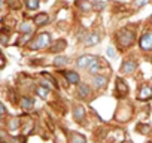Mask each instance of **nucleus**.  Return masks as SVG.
I'll use <instances>...</instances> for the list:
<instances>
[{
    "label": "nucleus",
    "mask_w": 152,
    "mask_h": 143,
    "mask_svg": "<svg viewBox=\"0 0 152 143\" xmlns=\"http://www.w3.org/2000/svg\"><path fill=\"white\" fill-rule=\"evenodd\" d=\"M97 58H99V57H96V55H88V54L81 55L78 60H76V67H78V69H87V70H88V67H90Z\"/></svg>",
    "instance_id": "3"
},
{
    "label": "nucleus",
    "mask_w": 152,
    "mask_h": 143,
    "mask_svg": "<svg viewBox=\"0 0 152 143\" xmlns=\"http://www.w3.org/2000/svg\"><path fill=\"white\" fill-rule=\"evenodd\" d=\"M67 63H69V58H67V57H63V55L55 57V60H54V64H55L57 67H63V66H66Z\"/></svg>",
    "instance_id": "21"
},
{
    "label": "nucleus",
    "mask_w": 152,
    "mask_h": 143,
    "mask_svg": "<svg viewBox=\"0 0 152 143\" xmlns=\"http://www.w3.org/2000/svg\"><path fill=\"white\" fill-rule=\"evenodd\" d=\"M70 143H87V139L79 133H70Z\"/></svg>",
    "instance_id": "16"
},
{
    "label": "nucleus",
    "mask_w": 152,
    "mask_h": 143,
    "mask_svg": "<svg viewBox=\"0 0 152 143\" xmlns=\"http://www.w3.org/2000/svg\"><path fill=\"white\" fill-rule=\"evenodd\" d=\"M78 94H79L81 97H84V98H88V97L91 96V88H90V85H88V84H79V85H78Z\"/></svg>",
    "instance_id": "12"
},
{
    "label": "nucleus",
    "mask_w": 152,
    "mask_h": 143,
    "mask_svg": "<svg viewBox=\"0 0 152 143\" xmlns=\"http://www.w3.org/2000/svg\"><path fill=\"white\" fill-rule=\"evenodd\" d=\"M136 67H137L136 61H133V60H125V61L122 63V66H121V73H124V75L133 73V72H136Z\"/></svg>",
    "instance_id": "6"
},
{
    "label": "nucleus",
    "mask_w": 152,
    "mask_h": 143,
    "mask_svg": "<svg viewBox=\"0 0 152 143\" xmlns=\"http://www.w3.org/2000/svg\"><path fill=\"white\" fill-rule=\"evenodd\" d=\"M49 45H51V34L49 33H40L33 42L28 43V48L33 49V51H37V49L48 48Z\"/></svg>",
    "instance_id": "1"
},
{
    "label": "nucleus",
    "mask_w": 152,
    "mask_h": 143,
    "mask_svg": "<svg viewBox=\"0 0 152 143\" xmlns=\"http://www.w3.org/2000/svg\"><path fill=\"white\" fill-rule=\"evenodd\" d=\"M85 118V110L81 104H75L73 106V119L76 122H81L82 119Z\"/></svg>",
    "instance_id": "9"
},
{
    "label": "nucleus",
    "mask_w": 152,
    "mask_h": 143,
    "mask_svg": "<svg viewBox=\"0 0 152 143\" xmlns=\"http://www.w3.org/2000/svg\"><path fill=\"white\" fill-rule=\"evenodd\" d=\"M63 75H64L66 81H67L69 84H72V85H78V84H79V81H81L79 75L76 73V72H73V70H69V72H63Z\"/></svg>",
    "instance_id": "7"
},
{
    "label": "nucleus",
    "mask_w": 152,
    "mask_h": 143,
    "mask_svg": "<svg viewBox=\"0 0 152 143\" xmlns=\"http://www.w3.org/2000/svg\"><path fill=\"white\" fill-rule=\"evenodd\" d=\"M66 46H67L66 40L60 39V40L54 45V48H51V51H52V52H61V51H64V49H66Z\"/></svg>",
    "instance_id": "18"
},
{
    "label": "nucleus",
    "mask_w": 152,
    "mask_h": 143,
    "mask_svg": "<svg viewBox=\"0 0 152 143\" xmlns=\"http://www.w3.org/2000/svg\"><path fill=\"white\" fill-rule=\"evenodd\" d=\"M5 113H6V107H5L3 103H0V116H3Z\"/></svg>",
    "instance_id": "28"
},
{
    "label": "nucleus",
    "mask_w": 152,
    "mask_h": 143,
    "mask_svg": "<svg viewBox=\"0 0 152 143\" xmlns=\"http://www.w3.org/2000/svg\"><path fill=\"white\" fill-rule=\"evenodd\" d=\"M36 94H37L39 97H42V98H46L48 94H49V90H46V88H43V87L40 85V87L36 88Z\"/></svg>",
    "instance_id": "23"
},
{
    "label": "nucleus",
    "mask_w": 152,
    "mask_h": 143,
    "mask_svg": "<svg viewBox=\"0 0 152 143\" xmlns=\"http://www.w3.org/2000/svg\"><path fill=\"white\" fill-rule=\"evenodd\" d=\"M34 106V100L33 98H28V97H24L21 100V107L23 109H31Z\"/></svg>",
    "instance_id": "20"
},
{
    "label": "nucleus",
    "mask_w": 152,
    "mask_h": 143,
    "mask_svg": "<svg viewBox=\"0 0 152 143\" xmlns=\"http://www.w3.org/2000/svg\"><path fill=\"white\" fill-rule=\"evenodd\" d=\"M88 73L90 75H94V76H97V75H100L102 73V66H100V61H99V58L88 67Z\"/></svg>",
    "instance_id": "13"
},
{
    "label": "nucleus",
    "mask_w": 152,
    "mask_h": 143,
    "mask_svg": "<svg viewBox=\"0 0 152 143\" xmlns=\"http://www.w3.org/2000/svg\"><path fill=\"white\" fill-rule=\"evenodd\" d=\"M18 30L21 33H24V34H31L33 33V24H30V23H21L20 27H18Z\"/></svg>",
    "instance_id": "17"
},
{
    "label": "nucleus",
    "mask_w": 152,
    "mask_h": 143,
    "mask_svg": "<svg viewBox=\"0 0 152 143\" xmlns=\"http://www.w3.org/2000/svg\"><path fill=\"white\" fill-rule=\"evenodd\" d=\"M151 24H152V17H151Z\"/></svg>",
    "instance_id": "30"
},
{
    "label": "nucleus",
    "mask_w": 152,
    "mask_h": 143,
    "mask_svg": "<svg viewBox=\"0 0 152 143\" xmlns=\"http://www.w3.org/2000/svg\"><path fill=\"white\" fill-rule=\"evenodd\" d=\"M76 6H78L82 12H90L91 11V3L88 2V0H78V2H76Z\"/></svg>",
    "instance_id": "15"
},
{
    "label": "nucleus",
    "mask_w": 152,
    "mask_h": 143,
    "mask_svg": "<svg viewBox=\"0 0 152 143\" xmlns=\"http://www.w3.org/2000/svg\"><path fill=\"white\" fill-rule=\"evenodd\" d=\"M115 93L118 94V97H124V96L128 94V85H127L121 78L116 79V84H115Z\"/></svg>",
    "instance_id": "5"
},
{
    "label": "nucleus",
    "mask_w": 152,
    "mask_h": 143,
    "mask_svg": "<svg viewBox=\"0 0 152 143\" xmlns=\"http://www.w3.org/2000/svg\"><path fill=\"white\" fill-rule=\"evenodd\" d=\"M100 42V36L97 33H93V34H88L85 37V45L87 46H93V45H97Z\"/></svg>",
    "instance_id": "14"
},
{
    "label": "nucleus",
    "mask_w": 152,
    "mask_h": 143,
    "mask_svg": "<svg viewBox=\"0 0 152 143\" xmlns=\"http://www.w3.org/2000/svg\"><path fill=\"white\" fill-rule=\"evenodd\" d=\"M106 54H107L110 58H115V57H116V51H115V48H113V46H109V48H107V51H106Z\"/></svg>",
    "instance_id": "25"
},
{
    "label": "nucleus",
    "mask_w": 152,
    "mask_h": 143,
    "mask_svg": "<svg viewBox=\"0 0 152 143\" xmlns=\"http://www.w3.org/2000/svg\"><path fill=\"white\" fill-rule=\"evenodd\" d=\"M18 125H20V122H18V119H17V118H14V119L9 122V128H11V130H17V128H18Z\"/></svg>",
    "instance_id": "26"
},
{
    "label": "nucleus",
    "mask_w": 152,
    "mask_h": 143,
    "mask_svg": "<svg viewBox=\"0 0 152 143\" xmlns=\"http://www.w3.org/2000/svg\"><path fill=\"white\" fill-rule=\"evenodd\" d=\"M140 49L142 51H151L152 49V31H146L142 37H140Z\"/></svg>",
    "instance_id": "4"
},
{
    "label": "nucleus",
    "mask_w": 152,
    "mask_h": 143,
    "mask_svg": "<svg viewBox=\"0 0 152 143\" xmlns=\"http://www.w3.org/2000/svg\"><path fill=\"white\" fill-rule=\"evenodd\" d=\"M137 98H139V100H149V98H152V88L148 87V85H143V87L139 90Z\"/></svg>",
    "instance_id": "10"
},
{
    "label": "nucleus",
    "mask_w": 152,
    "mask_h": 143,
    "mask_svg": "<svg viewBox=\"0 0 152 143\" xmlns=\"http://www.w3.org/2000/svg\"><path fill=\"white\" fill-rule=\"evenodd\" d=\"M149 2H151V0H136V6H137V8H143V6H146Z\"/></svg>",
    "instance_id": "27"
},
{
    "label": "nucleus",
    "mask_w": 152,
    "mask_h": 143,
    "mask_svg": "<svg viewBox=\"0 0 152 143\" xmlns=\"http://www.w3.org/2000/svg\"><path fill=\"white\" fill-rule=\"evenodd\" d=\"M116 40H118V43L122 48H128L134 42V33L130 31V30H121L118 33V36H116Z\"/></svg>",
    "instance_id": "2"
},
{
    "label": "nucleus",
    "mask_w": 152,
    "mask_h": 143,
    "mask_svg": "<svg viewBox=\"0 0 152 143\" xmlns=\"http://www.w3.org/2000/svg\"><path fill=\"white\" fill-rule=\"evenodd\" d=\"M26 5H27V8H28L30 11H34V9L39 8L40 2H39V0H26Z\"/></svg>",
    "instance_id": "22"
},
{
    "label": "nucleus",
    "mask_w": 152,
    "mask_h": 143,
    "mask_svg": "<svg viewBox=\"0 0 152 143\" xmlns=\"http://www.w3.org/2000/svg\"><path fill=\"white\" fill-rule=\"evenodd\" d=\"M106 3L104 2H100V0H94V2L91 3V9H94L96 12H102L104 9Z\"/></svg>",
    "instance_id": "19"
},
{
    "label": "nucleus",
    "mask_w": 152,
    "mask_h": 143,
    "mask_svg": "<svg viewBox=\"0 0 152 143\" xmlns=\"http://www.w3.org/2000/svg\"><path fill=\"white\" fill-rule=\"evenodd\" d=\"M2 5H3V2H2V0H0V8H2Z\"/></svg>",
    "instance_id": "29"
},
{
    "label": "nucleus",
    "mask_w": 152,
    "mask_h": 143,
    "mask_svg": "<svg viewBox=\"0 0 152 143\" xmlns=\"http://www.w3.org/2000/svg\"><path fill=\"white\" fill-rule=\"evenodd\" d=\"M137 130H142V134H148L151 131V127L149 125H145V124H139L137 125Z\"/></svg>",
    "instance_id": "24"
},
{
    "label": "nucleus",
    "mask_w": 152,
    "mask_h": 143,
    "mask_svg": "<svg viewBox=\"0 0 152 143\" xmlns=\"http://www.w3.org/2000/svg\"><path fill=\"white\" fill-rule=\"evenodd\" d=\"M106 85H107V78L106 76L97 75V76L93 78V87L96 90H103V88H106Z\"/></svg>",
    "instance_id": "8"
},
{
    "label": "nucleus",
    "mask_w": 152,
    "mask_h": 143,
    "mask_svg": "<svg viewBox=\"0 0 152 143\" xmlns=\"http://www.w3.org/2000/svg\"><path fill=\"white\" fill-rule=\"evenodd\" d=\"M48 21H49V17H48V14H45V12L37 14V15L34 17V20H33V23H34L37 27H42V26L48 24Z\"/></svg>",
    "instance_id": "11"
}]
</instances>
